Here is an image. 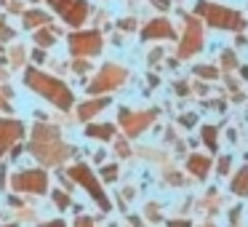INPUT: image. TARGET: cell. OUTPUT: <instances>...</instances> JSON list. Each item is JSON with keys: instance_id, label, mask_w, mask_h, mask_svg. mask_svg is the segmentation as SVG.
I'll return each instance as SVG.
<instances>
[{"instance_id": "obj_14", "label": "cell", "mask_w": 248, "mask_h": 227, "mask_svg": "<svg viewBox=\"0 0 248 227\" xmlns=\"http://www.w3.org/2000/svg\"><path fill=\"white\" fill-rule=\"evenodd\" d=\"M232 193L235 195H248V166H243L232 179Z\"/></svg>"}, {"instance_id": "obj_3", "label": "cell", "mask_w": 248, "mask_h": 227, "mask_svg": "<svg viewBox=\"0 0 248 227\" xmlns=\"http://www.w3.org/2000/svg\"><path fill=\"white\" fill-rule=\"evenodd\" d=\"M48 3L56 8V14H59L67 24H72V27H80V24L86 22V16H88V3L86 0H48Z\"/></svg>"}, {"instance_id": "obj_11", "label": "cell", "mask_w": 248, "mask_h": 227, "mask_svg": "<svg viewBox=\"0 0 248 227\" xmlns=\"http://www.w3.org/2000/svg\"><path fill=\"white\" fill-rule=\"evenodd\" d=\"M187 168L195 174V177L203 179L205 174H208V168H211V161L205 155H192V158H189V163H187Z\"/></svg>"}, {"instance_id": "obj_22", "label": "cell", "mask_w": 248, "mask_h": 227, "mask_svg": "<svg viewBox=\"0 0 248 227\" xmlns=\"http://www.w3.org/2000/svg\"><path fill=\"white\" fill-rule=\"evenodd\" d=\"M230 158H221V161H219V174H227V171H230Z\"/></svg>"}, {"instance_id": "obj_21", "label": "cell", "mask_w": 248, "mask_h": 227, "mask_svg": "<svg viewBox=\"0 0 248 227\" xmlns=\"http://www.w3.org/2000/svg\"><path fill=\"white\" fill-rule=\"evenodd\" d=\"M195 72H198V75H205V78H216V70H214V67H198Z\"/></svg>"}, {"instance_id": "obj_5", "label": "cell", "mask_w": 248, "mask_h": 227, "mask_svg": "<svg viewBox=\"0 0 248 227\" xmlns=\"http://www.w3.org/2000/svg\"><path fill=\"white\" fill-rule=\"evenodd\" d=\"M14 187L24 190V193L43 195L48 190V177H46V171H22L14 177Z\"/></svg>"}, {"instance_id": "obj_26", "label": "cell", "mask_w": 248, "mask_h": 227, "mask_svg": "<svg viewBox=\"0 0 248 227\" xmlns=\"http://www.w3.org/2000/svg\"><path fill=\"white\" fill-rule=\"evenodd\" d=\"M43 227H67V225H64V222H62V219H56V222H46Z\"/></svg>"}, {"instance_id": "obj_2", "label": "cell", "mask_w": 248, "mask_h": 227, "mask_svg": "<svg viewBox=\"0 0 248 227\" xmlns=\"http://www.w3.org/2000/svg\"><path fill=\"white\" fill-rule=\"evenodd\" d=\"M24 81H27L30 88H35V91L43 94L46 99H51L56 107H62V110L72 107V91L62 81H56V78L46 75V72H40V70H27L24 72Z\"/></svg>"}, {"instance_id": "obj_10", "label": "cell", "mask_w": 248, "mask_h": 227, "mask_svg": "<svg viewBox=\"0 0 248 227\" xmlns=\"http://www.w3.org/2000/svg\"><path fill=\"white\" fill-rule=\"evenodd\" d=\"M205 11H211V14H203V16H208L211 24H219V27H224V24H237V19L232 16V11H224V8H205Z\"/></svg>"}, {"instance_id": "obj_9", "label": "cell", "mask_w": 248, "mask_h": 227, "mask_svg": "<svg viewBox=\"0 0 248 227\" xmlns=\"http://www.w3.org/2000/svg\"><path fill=\"white\" fill-rule=\"evenodd\" d=\"M155 118V113H128V110H120V123L128 131L131 136L141 134V131L150 126V120Z\"/></svg>"}, {"instance_id": "obj_16", "label": "cell", "mask_w": 248, "mask_h": 227, "mask_svg": "<svg viewBox=\"0 0 248 227\" xmlns=\"http://www.w3.org/2000/svg\"><path fill=\"white\" fill-rule=\"evenodd\" d=\"M48 22V14L43 11H27L24 14V27H38V24Z\"/></svg>"}, {"instance_id": "obj_13", "label": "cell", "mask_w": 248, "mask_h": 227, "mask_svg": "<svg viewBox=\"0 0 248 227\" xmlns=\"http://www.w3.org/2000/svg\"><path fill=\"white\" fill-rule=\"evenodd\" d=\"M200 49V30L195 27H189V35H187V40L182 43V56H187V54H192V51H198Z\"/></svg>"}, {"instance_id": "obj_7", "label": "cell", "mask_w": 248, "mask_h": 227, "mask_svg": "<svg viewBox=\"0 0 248 227\" xmlns=\"http://www.w3.org/2000/svg\"><path fill=\"white\" fill-rule=\"evenodd\" d=\"M70 49L75 56H93L102 49V38L99 32H75L70 38Z\"/></svg>"}, {"instance_id": "obj_6", "label": "cell", "mask_w": 248, "mask_h": 227, "mask_svg": "<svg viewBox=\"0 0 248 227\" xmlns=\"http://www.w3.org/2000/svg\"><path fill=\"white\" fill-rule=\"evenodd\" d=\"M123 78H125V70H120V67H115V65H107V67H102L96 81L88 83V91L99 94V91H107V88H118L120 83H123Z\"/></svg>"}, {"instance_id": "obj_12", "label": "cell", "mask_w": 248, "mask_h": 227, "mask_svg": "<svg viewBox=\"0 0 248 227\" xmlns=\"http://www.w3.org/2000/svg\"><path fill=\"white\" fill-rule=\"evenodd\" d=\"M144 38H171V27H168V22L157 19V22H152L144 30Z\"/></svg>"}, {"instance_id": "obj_28", "label": "cell", "mask_w": 248, "mask_h": 227, "mask_svg": "<svg viewBox=\"0 0 248 227\" xmlns=\"http://www.w3.org/2000/svg\"><path fill=\"white\" fill-rule=\"evenodd\" d=\"M203 227H211V225H203Z\"/></svg>"}, {"instance_id": "obj_29", "label": "cell", "mask_w": 248, "mask_h": 227, "mask_svg": "<svg viewBox=\"0 0 248 227\" xmlns=\"http://www.w3.org/2000/svg\"><path fill=\"white\" fill-rule=\"evenodd\" d=\"M8 227H11V225H8Z\"/></svg>"}, {"instance_id": "obj_8", "label": "cell", "mask_w": 248, "mask_h": 227, "mask_svg": "<svg viewBox=\"0 0 248 227\" xmlns=\"http://www.w3.org/2000/svg\"><path fill=\"white\" fill-rule=\"evenodd\" d=\"M24 136V126L19 120H11V118H0V155H6L14 145Z\"/></svg>"}, {"instance_id": "obj_4", "label": "cell", "mask_w": 248, "mask_h": 227, "mask_svg": "<svg viewBox=\"0 0 248 227\" xmlns=\"http://www.w3.org/2000/svg\"><path fill=\"white\" fill-rule=\"evenodd\" d=\"M70 177H72V179H78V182H80L83 187L88 190V193H91V198L99 203V209H104V211L109 209V200H107V195H104L102 184L96 182V177L91 174V168H88V166H72V168H70Z\"/></svg>"}, {"instance_id": "obj_20", "label": "cell", "mask_w": 248, "mask_h": 227, "mask_svg": "<svg viewBox=\"0 0 248 227\" xmlns=\"http://www.w3.org/2000/svg\"><path fill=\"white\" fill-rule=\"evenodd\" d=\"M54 200H56V206H59V209H67V206H70V198H67L64 193H54Z\"/></svg>"}, {"instance_id": "obj_1", "label": "cell", "mask_w": 248, "mask_h": 227, "mask_svg": "<svg viewBox=\"0 0 248 227\" xmlns=\"http://www.w3.org/2000/svg\"><path fill=\"white\" fill-rule=\"evenodd\" d=\"M30 152L46 166H56L70 155V147L59 142V131L54 126H38L30 142Z\"/></svg>"}, {"instance_id": "obj_17", "label": "cell", "mask_w": 248, "mask_h": 227, "mask_svg": "<svg viewBox=\"0 0 248 227\" xmlns=\"http://www.w3.org/2000/svg\"><path fill=\"white\" fill-rule=\"evenodd\" d=\"M112 126H88L86 129V134L88 136H99V139H109V136H112Z\"/></svg>"}, {"instance_id": "obj_25", "label": "cell", "mask_w": 248, "mask_h": 227, "mask_svg": "<svg viewBox=\"0 0 248 227\" xmlns=\"http://www.w3.org/2000/svg\"><path fill=\"white\" fill-rule=\"evenodd\" d=\"M168 227H192V225H189L187 219H184V222L182 219H173V222H168Z\"/></svg>"}, {"instance_id": "obj_18", "label": "cell", "mask_w": 248, "mask_h": 227, "mask_svg": "<svg viewBox=\"0 0 248 227\" xmlns=\"http://www.w3.org/2000/svg\"><path fill=\"white\" fill-rule=\"evenodd\" d=\"M35 40H38L40 46H54L56 43V35L51 32V30H40V32L35 35Z\"/></svg>"}, {"instance_id": "obj_27", "label": "cell", "mask_w": 248, "mask_h": 227, "mask_svg": "<svg viewBox=\"0 0 248 227\" xmlns=\"http://www.w3.org/2000/svg\"><path fill=\"white\" fill-rule=\"evenodd\" d=\"M155 6H160V8H168V0H152Z\"/></svg>"}, {"instance_id": "obj_24", "label": "cell", "mask_w": 248, "mask_h": 227, "mask_svg": "<svg viewBox=\"0 0 248 227\" xmlns=\"http://www.w3.org/2000/svg\"><path fill=\"white\" fill-rule=\"evenodd\" d=\"M75 227H93V222L88 219V216H80V219L75 222Z\"/></svg>"}, {"instance_id": "obj_15", "label": "cell", "mask_w": 248, "mask_h": 227, "mask_svg": "<svg viewBox=\"0 0 248 227\" xmlns=\"http://www.w3.org/2000/svg\"><path fill=\"white\" fill-rule=\"evenodd\" d=\"M107 104V99H96V102H86L80 110H78V115H80V120H88V118H93V115L99 113V110Z\"/></svg>"}, {"instance_id": "obj_19", "label": "cell", "mask_w": 248, "mask_h": 227, "mask_svg": "<svg viewBox=\"0 0 248 227\" xmlns=\"http://www.w3.org/2000/svg\"><path fill=\"white\" fill-rule=\"evenodd\" d=\"M203 142L211 147V150H216L219 142H216V129H214V126H205V129H203Z\"/></svg>"}, {"instance_id": "obj_23", "label": "cell", "mask_w": 248, "mask_h": 227, "mask_svg": "<svg viewBox=\"0 0 248 227\" xmlns=\"http://www.w3.org/2000/svg\"><path fill=\"white\" fill-rule=\"evenodd\" d=\"M102 174H104V179H115V177H118V168H115V166H107Z\"/></svg>"}]
</instances>
